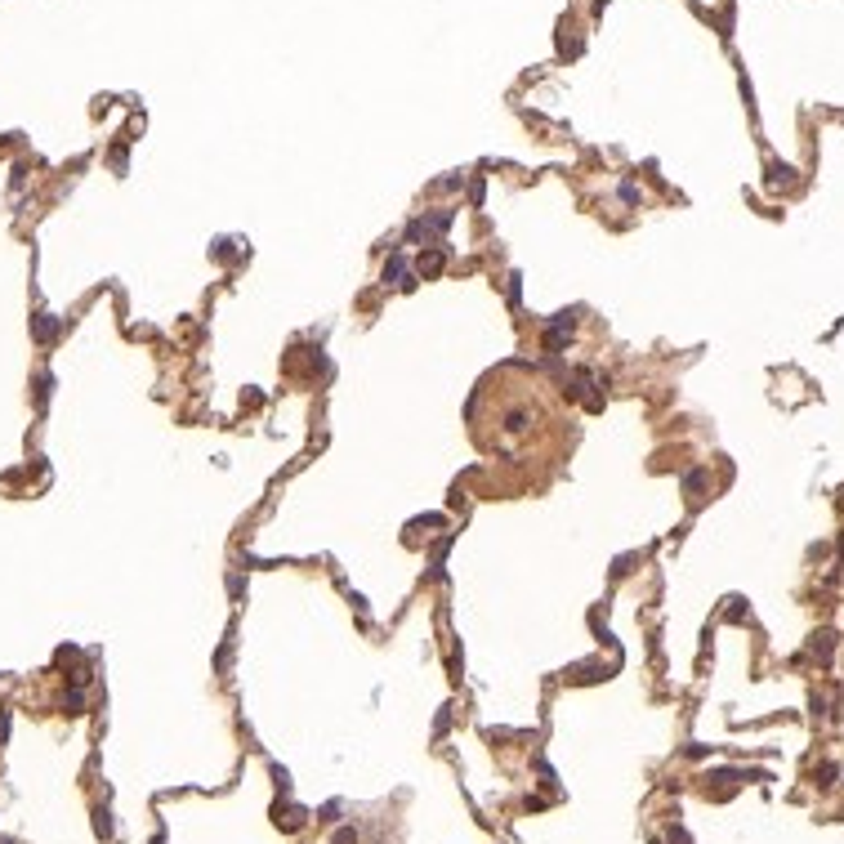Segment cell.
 Returning <instances> with one entry per match:
<instances>
[{
	"mask_svg": "<svg viewBox=\"0 0 844 844\" xmlns=\"http://www.w3.org/2000/svg\"><path fill=\"white\" fill-rule=\"evenodd\" d=\"M353 840H358V831H340V835H335V844H353Z\"/></svg>",
	"mask_w": 844,
	"mask_h": 844,
	"instance_id": "cell-1",
	"label": "cell"
}]
</instances>
